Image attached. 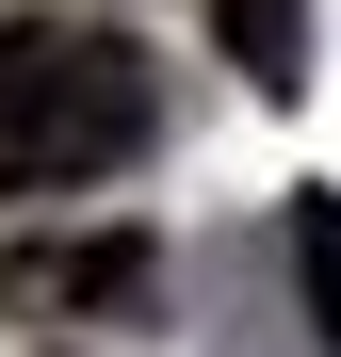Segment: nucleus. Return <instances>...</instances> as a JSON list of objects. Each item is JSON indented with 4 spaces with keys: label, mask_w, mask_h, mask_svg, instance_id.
Masks as SVG:
<instances>
[{
    "label": "nucleus",
    "mask_w": 341,
    "mask_h": 357,
    "mask_svg": "<svg viewBox=\"0 0 341 357\" xmlns=\"http://www.w3.org/2000/svg\"><path fill=\"white\" fill-rule=\"evenodd\" d=\"M146 146V49L130 33H0V195H82Z\"/></svg>",
    "instance_id": "1"
},
{
    "label": "nucleus",
    "mask_w": 341,
    "mask_h": 357,
    "mask_svg": "<svg viewBox=\"0 0 341 357\" xmlns=\"http://www.w3.org/2000/svg\"><path fill=\"white\" fill-rule=\"evenodd\" d=\"M146 244H130V227H98V244H17V260H0V309H146Z\"/></svg>",
    "instance_id": "2"
},
{
    "label": "nucleus",
    "mask_w": 341,
    "mask_h": 357,
    "mask_svg": "<svg viewBox=\"0 0 341 357\" xmlns=\"http://www.w3.org/2000/svg\"><path fill=\"white\" fill-rule=\"evenodd\" d=\"M227 49H244V82H260V98H293V82H309V66H293V49H309L293 0H227Z\"/></svg>",
    "instance_id": "3"
},
{
    "label": "nucleus",
    "mask_w": 341,
    "mask_h": 357,
    "mask_svg": "<svg viewBox=\"0 0 341 357\" xmlns=\"http://www.w3.org/2000/svg\"><path fill=\"white\" fill-rule=\"evenodd\" d=\"M293 276H309V325L341 357V195H293Z\"/></svg>",
    "instance_id": "4"
}]
</instances>
